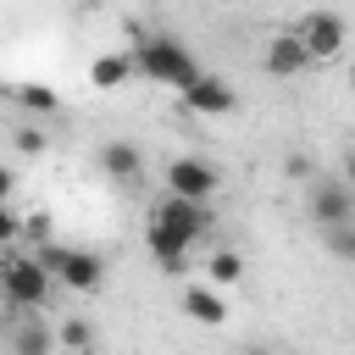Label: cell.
<instances>
[{
    "label": "cell",
    "mask_w": 355,
    "mask_h": 355,
    "mask_svg": "<svg viewBox=\"0 0 355 355\" xmlns=\"http://www.w3.org/2000/svg\"><path fill=\"white\" fill-rule=\"evenodd\" d=\"M22 239V216L11 211V200H0V244H17Z\"/></svg>",
    "instance_id": "21"
},
{
    "label": "cell",
    "mask_w": 355,
    "mask_h": 355,
    "mask_svg": "<svg viewBox=\"0 0 355 355\" xmlns=\"http://www.w3.org/2000/svg\"><path fill=\"white\" fill-rule=\"evenodd\" d=\"M222 189V172L205 161V155H178L166 166V194H183V200H211Z\"/></svg>",
    "instance_id": "4"
},
{
    "label": "cell",
    "mask_w": 355,
    "mask_h": 355,
    "mask_svg": "<svg viewBox=\"0 0 355 355\" xmlns=\"http://www.w3.org/2000/svg\"><path fill=\"white\" fill-rule=\"evenodd\" d=\"M261 67H266V78H300V72L311 67V55H305V44H300L294 33H277V39L266 44Z\"/></svg>",
    "instance_id": "9"
},
{
    "label": "cell",
    "mask_w": 355,
    "mask_h": 355,
    "mask_svg": "<svg viewBox=\"0 0 355 355\" xmlns=\"http://www.w3.org/2000/svg\"><path fill=\"white\" fill-rule=\"evenodd\" d=\"M55 344V333L44 327V311H22V327H11V349L22 355H44Z\"/></svg>",
    "instance_id": "13"
},
{
    "label": "cell",
    "mask_w": 355,
    "mask_h": 355,
    "mask_svg": "<svg viewBox=\"0 0 355 355\" xmlns=\"http://www.w3.org/2000/svg\"><path fill=\"white\" fill-rule=\"evenodd\" d=\"M100 172H105V178H116V183H139V178H144V155H139V144L111 139V144L100 150Z\"/></svg>",
    "instance_id": "10"
},
{
    "label": "cell",
    "mask_w": 355,
    "mask_h": 355,
    "mask_svg": "<svg viewBox=\"0 0 355 355\" xmlns=\"http://www.w3.org/2000/svg\"><path fill=\"white\" fill-rule=\"evenodd\" d=\"M150 222H161V227H172V233H183V239L194 244V239H205V233H211V200H183V194H166V200L150 211Z\"/></svg>",
    "instance_id": "5"
},
{
    "label": "cell",
    "mask_w": 355,
    "mask_h": 355,
    "mask_svg": "<svg viewBox=\"0 0 355 355\" xmlns=\"http://www.w3.org/2000/svg\"><path fill=\"white\" fill-rule=\"evenodd\" d=\"M22 239L50 244V211H28V216H22Z\"/></svg>",
    "instance_id": "19"
},
{
    "label": "cell",
    "mask_w": 355,
    "mask_h": 355,
    "mask_svg": "<svg viewBox=\"0 0 355 355\" xmlns=\"http://www.w3.org/2000/svg\"><path fill=\"white\" fill-rule=\"evenodd\" d=\"M294 39L305 44L311 61H333V55L344 50V17H338V11H311V17L294 28Z\"/></svg>",
    "instance_id": "6"
},
{
    "label": "cell",
    "mask_w": 355,
    "mask_h": 355,
    "mask_svg": "<svg viewBox=\"0 0 355 355\" xmlns=\"http://www.w3.org/2000/svg\"><path fill=\"white\" fill-rule=\"evenodd\" d=\"M144 244H150V255L161 261V272H189V239H183V233H172V227L150 222Z\"/></svg>",
    "instance_id": "11"
},
{
    "label": "cell",
    "mask_w": 355,
    "mask_h": 355,
    "mask_svg": "<svg viewBox=\"0 0 355 355\" xmlns=\"http://www.w3.org/2000/svg\"><path fill=\"white\" fill-rule=\"evenodd\" d=\"M44 144H50V139H44L33 122H22V128H17V150H22V155H44Z\"/></svg>",
    "instance_id": "20"
},
{
    "label": "cell",
    "mask_w": 355,
    "mask_h": 355,
    "mask_svg": "<svg viewBox=\"0 0 355 355\" xmlns=\"http://www.w3.org/2000/svg\"><path fill=\"white\" fill-rule=\"evenodd\" d=\"M55 344H67V349H94V327H89L83 316H72V322H61Z\"/></svg>",
    "instance_id": "16"
},
{
    "label": "cell",
    "mask_w": 355,
    "mask_h": 355,
    "mask_svg": "<svg viewBox=\"0 0 355 355\" xmlns=\"http://www.w3.org/2000/svg\"><path fill=\"white\" fill-rule=\"evenodd\" d=\"M205 272H211V283H216V288H227V283H239V277H244V255H239V250H216V255L205 261Z\"/></svg>",
    "instance_id": "15"
},
{
    "label": "cell",
    "mask_w": 355,
    "mask_h": 355,
    "mask_svg": "<svg viewBox=\"0 0 355 355\" xmlns=\"http://www.w3.org/2000/svg\"><path fill=\"white\" fill-rule=\"evenodd\" d=\"M178 94H183V105H189L194 116H227V111H233V89H227L222 78H211V72H194Z\"/></svg>",
    "instance_id": "8"
},
{
    "label": "cell",
    "mask_w": 355,
    "mask_h": 355,
    "mask_svg": "<svg viewBox=\"0 0 355 355\" xmlns=\"http://www.w3.org/2000/svg\"><path fill=\"white\" fill-rule=\"evenodd\" d=\"M39 261H44V272L61 283V288H72V294H94L100 283H105V261L94 255V250H67V244H39Z\"/></svg>",
    "instance_id": "3"
},
{
    "label": "cell",
    "mask_w": 355,
    "mask_h": 355,
    "mask_svg": "<svg viewBox=\"0 0 355 355\" xmlns=\"http://www.w3.org/2000/svg\"><path fill=\"white\" fill-rule=\"evenodd\" d=\"M133 78V55L122 50V55H100L94 67H89V83L94 89H116V83H128Z\"/></svg>",
    "instance_id": "14"
},
{
    "label": "cell",
    "mask_w": 355,
    "mask_h": 355,
    "mask_svg": "<svg viewBox=\"0 0 355 355\" xmlns=\"http://www.w3.org/2000/svg\"><path fill=\"white\" fill-rule=\"evenodd\" d=\"M17 100H22L28 111H55V105H61V94H55V89H44V83H22V89H17Z\"/></svg>",
    "instance_id": "17"
},
{
    "label": "cell",
    "mask_w": 355,
    "mask_h": 355,
    "mask_svg": "<svg viewBox=\"0 0 355 355\" xmlns=\"http://www.w3.org/2000/svg\"><path fill=\"white\" fill-rule=\"evenodd\" d=\"M183 311H189L194 322H205V327H222V322H227V300H222V288H216V283L189 288V294H183Z\"/></svg>",
    "instance_id": "12"
},
{
    "label": "cell",
    "mask_w": 355,
    "mask_h": 355,
    "mask_svg": "<svg viewBox=\"0 0 355 355\" xmlns=\"http://www.w3.org/2000/svg\"><path fill=\"white\" fill-rule=\"evenodd\" d=\"M50 294H55V277L44 272L39 255H11V261H0V300H6L11 311H44Z\"/></svg>",
    "instance_id": "1"
},
{
    "label": "cell",
    "mask_w": 355,
    "mask_h": 355,
    "mask_svg": "<svg viewBox=\"0 0 355 355\" xmlns=\"http://www.w3.org/2000/svg\"><path fill=\"white\" fill-rule=\"evenodd\" d=\"M128 55H133V67H139L144 78H155V83H166V89H183V83L200 72L194 55H189L178 39H139Z\"/></svg>",
    "instance_id": "2"
},
{
    "label": "cell",
    "mask_w": 355,
    "mask_h": 355,
    "mask_svg": "<svg viewBox=\"0 0 355 355\" xmlns=\"http://www.w3.org/2000/svg\"><path fill=\"white\" fill-rule=\"evenodd\" d=\"M322 233H327V244H333L338 261H355V222H333V227H322Z\"/></svg>",
    "instance_id": "18"
},
{
    "label": "cell",
    "mask_w": 355,
    "mask_h": 355,
    "mask_svg": "<svg viewBox=\"0 0 355 355\" xmlns=\"http://www.w3.org/2000/svg\"><path fill=\"white\" fill-rule=\"evenodd\" d=\"M311 222L333 227V222H355V194L344 178H316L311 183Z\"/></svg>",
    "instance_id": "7"
},
{
    "label": "cell",
    "mask_w": 355,
    "mask_h": 355,
    "mask_svg": "<svg viewBox=\"0 0 355 355\" xmlns=\"http://www.w3.org/2000/svg\"><path fill=\"white\" fill-rule=\"evenodd\" d=\"M11 189H17V172H11V166H0V200H11Z\"/></svg>",
    "instance_id": "22"
}]
</instances>
